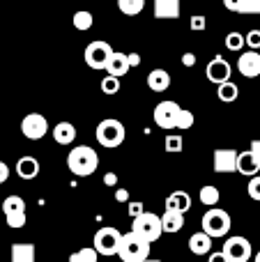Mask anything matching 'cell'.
Returning a JSON list of instances; mask_svg holds the SVG:
<instances>
[{
	"label": "cell",
	"instance_id": "cell-1",
	"mask_svg": "<svg viewBox=\"0 0 260 262\" xmlns=\"http://www.w3.org/2000/svg\"><path fill=\"white\" fill-rule=\"evenodd\" d=\"M67 168L72 175L88 177L99 168V154L92 147H88V145H76V147L67 154Z\"/></svg>",
	"mask_w": 260,
	"mask_h": 262
},
{
	"label": "cell",
	"instance_id": "cell-28",
	"mask_svg": "<svg viewBox=\"0 0 260 262\" xmlns=\"http://www.w3.org/2000/svg\"><path fill=\"white\" fill-rule=\"evenodd\" d=\"M198 198H201V203L207 205V207H216L221 193H219V189H216V186L207 184V186H203V189H201V195H198Z\"/></svg>",
	"mask_w": 260,
	"mask_h": 262
},
{
	"label": "cell",
	"instance_id": "cell-46",
	"mask_svg": "<svg viewBox=\"0 0 260 262\" xmlns=\"http://www.w3.org/2000/svg\"><path fill=\"white\" fill-rule=\"evenodd\" d=\"M115 200H118V203H127L129 200V193L124 189H118V193H115Z\"/></svg>",
	"mask_w": 260,
	"mask_h": 262
},
{
	"label": "cell",
	"instance_id": "cell-13",
	"mask_svg": "<svg viewBox=\"0 0 260 262\" xmlns=\"http://www.w3.org/2000/svg\"><path fill=\"white\" fill-rule=\"evenodd\" d=\"M235 168H237V152L235 149H214V172H235Z\"/></svg>",
	"mask_w": 260,
	"mask_h": 262
},
{
	"label": "cell",
	"instance_id": "cell-20",
	"mask_svg": "<svg viewBox=\"0 0 260 262\" xmlns=\"http://www.w3.org/2000/svg\"><path fill=\"white\" fill-rule=\"evenodd\" d=\"M53 138L58 145H72L76 140V127L72 122H58L53 127Z\"/></svg>",
	"mask_w": 260,
	"mask_h": 262
},
{
	"label": "cell",
	"instance_id": "cell-47",
	"mask_svg": "<svg viewBox=\"0 0 260 262\" xmlns=\"http://www.w3.org/2000/svg\"><path fill=\"white\" fill-rule=\"evenodd\" d=\"M207 262H228V260H226V255L219 251V253H210V260Z\"/></svg>",
	"mask_w": 260,
	"mask_h": 262
},
{
	"label": "cell",
	"instance_id": "cell-49",
	"mask_svg": "<svg viewBox=\"0 0 260 262\" xmlns=\"http://www.w3.org/2000/svg\"><path fill=\"white\" fill-rule=\"evenodd\" d=\"M143 262H159V260H155V258H147V260H143Z\"/></svg>",
	"mask_w": 260,
	"mask_h": 262
},
{
	"label": "cell",
	"instance_id": "cell-45",
	"mask_svg": "<svg viewBox=\"0 0 260 262\" xmlns=\"http://www.w3.org/2000/svg\"><path fill=\"white\" fill-rule=\"evenodd\" d=\"M104 184H106V186H115V184H118V175H113V172H109V175L104 177Z\"/></svg>",
	"mask_w": 260,
	"mask_h": 262
},
{
	"label": "cell",
	"instance_id": "cell-35",
	"mask_svg": "<svg viewBox=\"0 0 260 262\" xmlns=\"http://www.w3.org/2000/svg\"><path fill=\"white\" fill-rule=\"evenodd\" d=\"M182 136H166V152H182Z\"/></svg>",
	"mask_w": 260,
	"mask_h": 262
},
{
	"label": "cell",
	"instance_id": "cell-24",
	"mask_svg": "<svg viewBox=\"0 0 260 262\" xmlns=\"http://www.w3.org/2000/svg\"><path fill=\"white\" fill-rule=\"evenodd\" d=\"M237 95H240V90H237V85H235L233 81H226V83H221V85H216V97H219L221 101H226V104L235 101L237 99Z\"/></svg>",
	"mask_w": 260,
	"mask_h": 262
},
{
	"label": "cell",
	"instance_id": "cell-17",
	"mask_svg": "<svg viewBox=\"0 0 260 262\" xmlns=\"http://www.w3.org/2000/svg\"><path fill=\"white\" fill-rule=\"evenodd\" d=\"M155 18H180V0H155Z\"/></svg>",
	"mask_w": 260,
	"mask_h": 262
},
{
	"label": "cell",
	"instance_id": "cell-18",
	"mask_svg": "<svg viewBox=\"0 0 260 262\" xmlns=\"http://www.w3.org/2000/svg\"><path fill=\"white\" fill-rule=\"evenodd\" d=\"M258 170H260V166L249 149L247 152H237V168H235V172H242V175H247V177H253V175H258Z\"/></svg>",
	"mask_w": 260,
	"mask_h": 262
},
{
	"label": "cell",
	"instance_id": "cell-22",
	"mask_svg": "<svg viewBox=\"0 0 260 262\" xmlns=\"http://www.w3.org/2000/svg\"><path fill=\"white\" fill-rule=\"evenodd\" d=\"M182 226H184V214L168 212V209H166L164 216H161V230L164 232H180Z\"/></svg>",
	"mask_w": 260,
	"mask_h": 262
},
{
	"label": "cell",
	"instance_id": "cell-11",
	"mask_svg": "<svg viewBox=\"0 0 260 262\" xmlns=\"http://www.w3.org/2000/svg\"><path fill=\"white\" fill-rule=\"evenodd\" d=\"M205 74H207V81L214 83V85H221V83L230 81V62L226 58H221V55H216V58H212L210 62H207L205 67Z\"/></svg>",
	"mask_w": 260,
	"mask_h": 262
},
{
	"label": "cell",
	"instance_id": "cell-43",
	"mask_svg": "<svg viewBox=\"0 0 260 262\" xmlns=\"http://www.w3.org/2000/svg\"><path fill=\"white\" fill-rule=\"evenodd\" d=\"M182 64H184V67H193V64H196V55H193V53H184L182 55Z\"/></svg>",
	"mask_w": 260,
	"mask_h": 262
},
{
	"label": "cell",
	"instance_id": "cell-33",
	"mask_svg": "<svg viewBox=\"0 0 260 262\" xmlns=\"http://www.w3.org/2000/svg\"><path fill=\"white\" fill-rule=\"evenodd\" d=\"M240 14H260V0H240Z\"/></svg>",
	"mask_w": 260,
	"mask_h": 262
},
{
	"label": "cell",
	"instance_id": "cell-31",
	"mask_svg": "<svg viewBox=\"0 0 260 262\" xmlns=\"http://www.w3.org/2000/svg\"><path fill=\"white\" fill-rule=\"evenodd\" d=\"M226 49H228V51H235V53H240V51L244 49V37H242V32H228V37H226Z\"/></svg>",
	"mask_w": 260,
	"mask_h": 262
},
{
	"label": "cell",
	"instance_id": "cell-27",
	"mask_svg": "<svg viewBox=\"0 0 260 262\" xmlns=\"http://www.w3.org/2000/svg\"><path fill=\"white\" fill-rule=\"evenodd\" d=\"M3 212L5 214H16V212H26V200L21 195H7L3 200Z\"/></svg>",
	"mask_w": 260,
	"mask_h": 262
},
{
	"label": "cell",
	"instance_id": "cell-15",
	"mask_svg": "<svg viewBox=\"0 0 260 262\" xmlns=\"http://www.w3.org/2000/svg\"><path fill=\"white\" fill-rule=\"evenodd\" d=\"M104 72H109V76H124V74L129 72V62H127V53H118V51H113L109 58V62H106Z\"/></svg>",
	"mask_w": 260,
	"mask_h": 262
},
{
	"label": "cell",
	"instance_id": "cell-26",
	"mask_svg": "<svg viewBox=\"0 0 260 262\" xmlns=\"http://www.w3.org/2000/svg\"><path fill=\"white\" fill-rule=\"evenodd\" d=\"M145 7V0H118V9L127 16H136V14L143 12Z\"/></svg>",
	"mask_w": 260,
	"mask_h": 262
},
{
	"label": "cell",
	"instance_id": "cell-19",
	"mask_svg": "<svg viewBox=\"0 0 260 262\" xmlns=\"http://www.w3.org/2000/svg\"><path fill=\"white\" fill-rule=\"evenodd\" d=\"M147 88L152 92H166L170 88V74L166 69H155L147 76Z\"/></svg>",
	"mask_w": 260,
	"mask_h": 262
},
{
	"label": "cell",
	"instance_id": "cell-10",
	"mask_svg": "<svg viewBox=\"0 0 260 262\" xmlns=\"http://www.w3.org/2000/svg\"><path fill=\"white\" fill-rule=\"evenodd\" d=\"M178 113H180V104L178 101H159L155 108V122L157 127L170 131L175 129V120H178Z\"/></svg>",
	"mask_w": 260,
	"mask_h": 262
},
{
	"label": "cell",
	"instance_id": "cell-4",
	"mask_svg": "<svg viewBox=\"0 0 260 262\" xmlns=\"http://www.w3.org/2000/svg\"><path fill=\"white\" fill-rule=\"evenodd\" d=\"M132 232H136L141 239H145L147 244H152V242H157L161 235H164V230H161V216H157V214H152V212L138 214V216L134 219Z\"/></svg>",
	"mask_w": 260,
	"mask_h": 262
},
{
	"label": "cell",
	"instance_id": "cell-40",
	"mask_svg": "<svg viewBox=\"0 0 260 262\" xmlns=\"http://www.w3.org/2000/svg\"><path fill=\"white\" fill-rule=\"evenodd\" d=\"M7 180H9V166L5 161H0V184H5Z\"/></svg>",
	"mask_w": 260,
	"mask_h": 262
},
{
	"label": "cell",
	"instance_id": "cell-29",
	"mask_svg": "<svg viewBox=\"0 0 260 262\" xmlns=\"http://www.w3.org/2000/svg\"><path fill=\"white\" fill-rule=\"evenodd\" d=\"M193 122H196V118H193V113H191V111H187V108H180L178 120H175V129H182V131H187V129H191V127H193Z\"/></svg>",
	"mask_w": 260,
	"mask_h": 262
},
{
	"label": "cell",
	"instance_id": "cell-34",
	"mask_svg": "<svg viewBox=\"0 0 260 262\" xmlns=\"http://www.w3.org/2000/svg\"><path fill=\"white\" fill-rule=\"evenodd\" d=\"M5 221L9 228H23L26 226V212H16V214H5Z\"/></svg>",
	"mask_w": 260,
	"mask_h": 262
},
{
	"label": "cell",
	"instance_id": "cell-14",
	"mask_svg": "<svg viewBox=\"0 0 260 262\" xmlns=\"http://www.w3.org/2000/svg\"><path fill=\"white\" fill-rule=\"evenodd\" d=\"M166 209L168 212H178V214H187L191 209V195L187 191H173L166 198Z\"/></svg>",
	"mask_w": 260,
	"mask_h": 262
},
{
	"label": "cell",
	"instance_id": "cell-38",
	"mask_svg": "<svg viewBox=\"0 0 260 262\" xmlns=\"http://www.w3.org/2000/svg\"><path fill=\"white\" fill-rule=\"evenodd\" d=\"M191 30H205V16H191Z\"/></svg>",
	"mask_w": 260,
	"mask_h": 262
},
{
	"label": "cell",
	"instance_id": "cell-41",
	"mask_svg": "<svg viewBox=\"0 0 260 262\" xmlns=\"http://www.w3.org/2000/svg\"><path fill=\"white\" fill-rule=\"evenodd\" d=\"M249 152L253 154V159H256L260 166V140H251V149H249Z\"/></svg>",
	"mask_w": 260,
	"mask_h": 262
},
{
	"label": "cell",
	"instance_id": "cell-39",
	"mask_svg": "<svg viewBox=\"0 0 260 262\" xmlns=\"http://www.w3.org/2000/svg\"><path fill=\"white\" fill-rule=\"evenodd\" d=\"M138 214H143V203H129V216L136 219Z\"/></svg>",
	"mask_w": 260,
	"mask_h": 262
},
{
	"label": "cell",
	"instance_id": "cell-30",
	"mask_svg": "<svg viewBox=\"0 0 260 262\" xmlns=\"http://www.w3.org/2000/svg\"><path fill=\"white\" fill-rule=\"evenodd\" d=\"M97 258H99L97 251L92 249V246H88V249H81V251L69 255V262H97Z\"/></svg>",
	"mask_w": 260,
	"mask_h": 262
},
{
	"label": "cell",
	"instance_id": "cell-12",
	"mask_svg": "<svg viewBox=\"0 0 260 262\" xmlns=\"http://www.w3.org/2000/svg\"><path fill=\"white\" fill-rule=\"evenodd\" d=\"M237 69L244 78L260 76V53L258 51H247V53H242L237 60Z\"/></svg>",
	"mask_w": 260,
	"mask_h": 262
},
{
	"label": "cell",
	"instance_id": "cell-2",
	"mask_svg": "<svg viewBox=\"0 0 260 262\" xmlns=\"http://www.w3.org/2000/svg\"><path fill=\"white\" fill-rule=\"evenodd\" d=\"M118 258L122 262H143L150 258V244L141 239L136 232H127V235L120 237Z\"/></svg>",
	"mask_w": 260,
	"mask_h": 262
},
{
	"label": "cell",
	"instance_id": "cell-9",
	"mask_svg": "<svg viewBox=\"0 0 260 262\" xmlns=\"http://www.w3.org/2000/svg\"><path fill=\"white\" fill-rule=\"evenodd\" d=\"M21 134L26 136L28 140H41L49 134V122H46V118L39 113H28L26 118L21 120Z\"/></svg>",
	"mask_w": 260,
	"mask_h": 262
},
{
	"label": "cell",
	"instance_id": "cell-44",
	"mask_svg": "<svg viewBox=\"0 0 260 262\" xmlns=\"http://www.w3.org/2000/svg\"><path fill=\"white\" fill-rule=\"evenodd\" d=\"M127 62H129V67H138V64H141V55H138V53L127 55Z\"/></svg>",
	"mask_w": 260,
	"mask_h": 262
},
{
	"label": "cell",
	"instance_id": "cell-48",
	"mask_svg": "<svg viewBox=\"0 0 260 262\" xmlns=\"http://www.w3.org/2000/svg\"><path fill=\"white\" fill-rule=\"evenodd\" d=\"M253 262H260V251L256 253V258H253Z\"/></svg>",
	"mask_w": 260,
	"mask_h": 262
},
{
	"label": "cell",
	"instance_id": "cell-8",
	"mask_svg": "<svg viewBox=\"0 0 260 262\" xmlns=\"http://www.w3.org/2000/svg\"><path fill=\"white\" fill-rule=\"evenodd\" d=\"M228 262H249L251 258V242L247 237H228L224 244V251Z\"/></svg>",
	"mask_w": 260,
	"mask_h": 262
},
{
	"label": "cell",
	"instance_id": "cell-6",
	"mask_svg": "<svg viewBox=\"0 0 260 262\" xmlns=\"http://www.w3.org/2000/svg\"><path fill=\"white\" fill-rule=\"evenodd\" d=\"M120 237H122V232L118 228H99L95 235V242H92V249L97 251V255H118Z\"/></svg>",
	"mask_w": 260,
	"mask_h": 262
},
{
	"label": "cell",
	"instance_id": "cell-21",
	"mask_svg": "<svg viewBox=\"0 0 260 262\" xmlns=\"http://www.w3.org/2000/svg\"><path fill=\"white\" fill-rule=\"evenodd\" d=\"M189 249H191V253H196V255L212 253V237H207L203 230L193 232V235L189 237Z\"/></svg>",
	"mask_w": 260,
	"mask_h": 262
},
{
	"label": "cell",
	"instance_id": "cell-37",
	"mask_svg": "<svg viewBox=\"0 0 260 262\" xmlns=\"http://www.w3.org/2000/svg\"><path fill=\"white\" fill-rule=\"evenodd\" d=\"M247 191H249V195H251V200H258V203H260V175H253L251 177Z\"/></svg>",
	"mask_w": 260,
	"mask_h": 262
},
{
	"label": "cell",
	"instance_id": "cell-25",
	"mask_svg": "<svg viewBox=\"0 0 260 262\" xmlns=\"http://www.w3.org/2000/svg\"><path fill=\"white\" fill-rule=\"evenodd\" d=\"M72 23H74V28L76 30H90L92 28V23H95V16H92L88 9H78L76 14H74V18H72Z\"/></svg>",
	"mask_w": 260,
	"mask_h": 262
},
{
	"label": "cell",
	"instance_id": "cell-5",
	"mask_svg": "<svg viewBox=\"0 0 260 262\" xmlns=\"http://www.w3.org/2000/svg\"><path fill=\"white\" fill-rule=\"evenodd\" d=\"M97 140L99 145L104 147L113 149V147H120L124 140V124L115 118H106L97 124Z\"/></svg>",
	"mask_w": 260,
	"mask_h": 262
},
{
	"label": "cell",
	"instance_id": "cell-32",
	"mask_svg": "<svg viewBox=\"0 0 260 262\" xmlns=\"http://www.w3.org/2000/svg\"><path fill=\"white\" fill-rule=\"evenodd\" d=\"M101 92H104V95H118L120 92V78L106 76L104 81H101Z\"/></svg>",
	"mask_w": 260,
	"mask_h": 262
},
{
	"label": "cell",
	"instance_id": "cell-16",
	"mask_svg": "<svg viewBox=\"0 0 260 262\" xmlns=\"http://www.w3.org/2000/svg\"><path fill=\"white\" fill-rule=\"evenodd\" d=\"M16 175L21 180H35L39 175V161L35 157H21L16 161Z\"/></svg>",
	"mask_w": 260,
	"mask_h": 262
},
{
	"label": "cell",
	"instance_id": "cell-7",
	"mask_svg": "<svg viewBox=\"0 0 260 262\" xmlns=\"http://www.w3.org/2000/svg\"><path fill=\"white\" fill-rule=\"evenodd\" d=\"M111 53H113V49H111L109 41L95 39V41H90V44L85 46V53H83V58H85V64H88V67L95 69V72H99V69L106 67V62H109Z\"/></svg>",
	"mask_w": 260,
	"mask_h": 262
},
{
	"label": "cell",
	"instance_id": "cell-36",
	"mask_svg": "<svg viewBox=\"0 0 260 262\" xmlns=\"http://www.w3.org/2000/svg\"><path fill=\"white\" fill-rule=\"evenodd\" d=\"M244 44L249 46V51H258L260 49V30H249L244 37Z\"/></svg>",
	"mask_w": 260,
	"mask_h": 262
},
{
	"label": "cell",
	"instance_id": "cell-23",
	"mask_svg": "<svg viewBox=\"0 0 260 262\" xmlns=\"http://www.w3.org/2000/svg\"><path fill=\"white\" fill-rule=\"evenodd\" d=\"M12 262H35V246L32 244H12Z\"/></svg>",
	"mask_w": 260,
	"mask_h": 262
},
{
	"label": "cell",
	"instance_id": "cell-3",
	"mask_svg": "<svg viewBox=\"0 0 260 262\" xmlns=\"http://www.w3.org/2000/svg\"><path fill=\"white\" fill-rule=\"evenodd\" d=\"M201 226H203V232H205L207 237H224L230 232V226H233V221H230V214L226 212V209H207L205 214H203L201 219Z\"/></svg>",
	"mask_w": 260,
	"mask_h": 262
},
{
	"label": "cell",
	"instance_id": "cell-42",
	"mask_svg": "<svg viewBox=\"0 0 260 262\" xmlns=\"http://www.w3.org/2000/svg\"><path fill=\"white\" fill-rule=\"evenodd\" d=\"M224 7L228 12H240V0H224Z\"/></svg>",
	"mask_w": 260,
	"mask_h": 262
}]
</instances>
